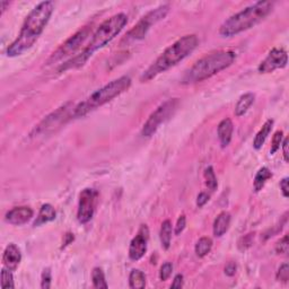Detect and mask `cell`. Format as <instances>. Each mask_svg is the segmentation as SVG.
Instances as JSON below:
<instances>
[{"label": "cell", "instance_id": "cell-9", "mask_svg": "<svg viewBox=\"0 0 289 289\" xmlns=\"http://www.w3.org/2000/svg\"><path fill=\"white\" fill-rule=\"evenodd\" d=\"M92 34V26H85L83 29L78 31L72 36H70L67 41L58 48L54 51L48 60H46V66H51L56 62H59L65 58L72 56L73 53H76L81 48V45L84 44L85 41L89 37V35Z\"/></svg>", "mask_w": 289, "mask_h": 289}, {"label": "cell", "instance_id": "cell-31", "mask_svg": "<svg viewBox=\"0 0 289 289\" xmlns=\"http://www.w3.org/2000/svg\"><path fill=\"white\" fill-rule=\"evenodd\" d=\"M172 272H173V264L171 262H165L159 270V278L162 281H166L172 276Z\"/></svg>", "mask_w": 289, "mask_h": 289}, {"label": "cell", "instance_id": "cell-8", "mask_svg": "<svg viewBox=\"0 0 289 289\" xmlns=\"http://www.w3.org/2000/svg\"><path fill=\"white\" fill-rule=\"evenodd\" d=\"M179 99H170L162 103L156 110L151 113L149 118L147 119L146 122L144 123L142 135L146 138H149L156 134L158 128L169 120L172 115L174 114L175 111L178 110L179 107Z\"/></svg>", "mask_w": 289, "mask_h": 289}, {"label": "cell", "instance_id": "cell-3", "mask_svg": "<svg viewBox=\"0 0 289 289\" xmlns=\"http://www.w3.org/2000/svg\"><path fill=\"white\" fill-rule=\"evenodd\" d=\"M198 44V36L194 34L185 35V36L179 38L177 42H174L173 44L170 45L153 62V65L149 66V68L144 70L143 75L140 76V81L142 83H147V81L154 79L155 77L161 75L162 72H165L166 70L177 66L179 62H181L189 54L192 53L197 49Z\"/></svg>", "mask_w": 289, "mask_h": 289}, {"label": "cell", "instance_id": "cell-39", "mask_svg": "<svg viewBox=\"0 0 289 289\" xmlns=\"http://www.w3.org/2000/svg\"><path fill=\"white\" fill-rule=\"evenodd\" d=\"M288 144H289V139H288V138H285V139L283 140V144H281V146H283V154H284V159H285V162H289Z\"/></svg>", "mask_w": 289, "mask_h": 289}, {"label": "cell", "instance_id": "cell-37", "mask_svg": "<svg viewBox=\"0 0 289 289\" xmlns=\"http://www.w3.org/2000/svg\"><path fill=\"white\" fill-rule=\"evenodd\" d=\"M183 285H184V277L181 273L175 276L173 283L171 285V288H182Z\"/></svg>", "mask_w": 289, "mask_h": 289}, {"label": "cell", "instance_id": "cell-20", "mask_svg": "<svg viewBox=\"0 0 289 289\" xmlns=\"http://www.w3.org/2000/svg\"><path fill=\"white\" fill-rule=\"evenodd\" d=\"M254 100L255 95L253 93H247L242 95L235 105V115L238 116V118L243 116L249 111V108H251V105L254 103Z\"/></svg>", "mask_w": 289, "mask_h": 289}, {"label": "cell", "instance_id": "cell-30", "mask_svg": "<svg viewBox=\"0 0 289 289\" xmlns=\"http://www.w3.org/2000/svg\"><path fill=\"white\" fill-rule=\"evenodd\" d=\"M51 280H52L51 270H50L49 268H46L43 270L42 276H41V288L49 289L50 287H51Z\"/></svg>", "mask_w": 289, "mask_h": 289}, {"label": "cell", "instance_id": "cell-41", "mask_svg": "<svg viewBox=\"0 0 289 289\" xmlns=\"http://www.w3.org/2000/svg\"><path fill=\"white\" fill-rule=\"evenodd\" d=\"M7 7H9V1H1L0 2V9H1V14L5 13Z\"/></svg>", "mask_w": 289, "mask_h": 289}, {"label": "cell", "instance_id": "cell-27", "mask_svg": "<svg viewBox=\"0 0 289 289\" xmlns=\"http://www.w3.org/2000/svg\"><path fill=\"white\" fill-rule=\"evenodd\" d=\"M1 287L3 289L15 288L13 271L8 270V269L6 268H3L1 270Z\"/></svg>", "mask_w": 289, "mask_h": 289}, {"label": "cell", "instance_id": "cell-25", "mask_svg": "<svg viewBox=\"0 0 289 289\" xmlns=\"http://www.w3.org/2000/svg\"><path fill=\"white\" fill-rule=\"evenodd\" d=\"M92 283L96 289H107L108 285L105 280V275L102 268L96 267L92 271Z\"/></svg>", "mask_w": 289, "mask_h": 289}, {"label": "cell", "instance_id": "cell-13", "mask_svg": "<svg viewBox=\"0 0 289 289\" xmlns=\"http://www.w3.org/2000/svg\"><path fill=\"white\" fill-rule=\"evenodd\" d=\"M148 240H149V229L147 225H142L137 235L131 240L130 247H129V257L132 261H139L146 254Z\"/></svg>", "mask_w": 289, "mask_h": 289}, {"label": "cell", "instance_id": "cell-33", "mask_svg": "<svg viewBox=\"0 0 289 289\" xmlns=\"http://www.w3.org/2000/svg\"><path fill=\"white\" fill-rule=\"evenodd\" d=\"M185 226H186V218L184 215H181L177 221V225H175V230H174L175 235H180V234L184 230Z\"/></svg>", "mask_w": 289, "mask_h": 289}, {"label": "cell", "instance_id": "cell-36", "mask_svg": "<svg viewBox=\"0 0 289 289\" xmlns=\"http://www.w3.org/2000/svg\"><path fill=\"white\" fill-rule=\"evenodd\" d=\"M288 181H289L288 178H284L280 181V190H281V193H283V196L285 198H288L289 197V185H288Z\"/></svg>", "mask_w": 289, "mask_h": 289}, {"label": "cell", "instance_id": "cell-18", "mask_svg": "<svg viewBox=\"0 0 289 289\" xmlns=\"http://www.w3.org/2000/svg\"><path fill=\"white\" fill-rule=\"evenodd\" d=\"M273 120L272 119H269L264 122V124L262 126V128L260 129L259 132L255 135L254 137V140H253V147L255 148L256 150H259L262 148V146L265 143V140H267L268 136L270 135V132L273 128Z\"/></svg>", "mask_w": 289, "mask_h": 289}, {"label": "cell", "instance_id": "cell-14", "mask_svg": "<svg viewBox=\"0 0 289 289\" xmlns=\"http://www.w3.org/2000/svg\"><path fill=\"white\" fill-rule=\"evenodd\" d=\"M33 210L30 207L22 206V207H15L8 213L6 214L5 220L10 225L14 226H21L29 222L33 218Z\"/></svg>", "mask_w": 289, "mask_h": 289}, {"label": "cell", "instance_id": "cell-7", "mask_svg": "<svg viewBox=\"0 0 289 289\" xmlns=\"http://www.w3.org/2000/svg\"><path fill=\"white\" fill-rule=\"evenodd\" d=\"M170 11V6L169 5H163L159 6L157 8L150 10L149 13L144 15V16L140 19V21L137 23V24L132 27V29L129 31L126 34V36L122 38L121 41V44L123 43H131L139 41L146 36L148 31H149L150 26L156 24V23L162 21L166 17V15L169 14Z\"/></svg>", "mask_w": 289, "mask_h": 289}, {"label": "cell", "instance_id": "cell-17", "mask_svg": "<svg viewBox=\"0 0 289 289\" xmlns=\"http://www.w3.org/2000/svg\"><path fill=\"white\" fill-rule=\"evenodd\" d=\"M230 219H232V217H230V214L227 212H222L218 215L214 221V235L216 237H221L224 235L229 228Z\"/></svg>", "mask_w": 289, "mask_h": 289}, {"label": "cell", "instance_id": "cell-29", "mask_svg": "<svg viewBox=\"0 0 289 289\" xmlns=\"http://www.w3.org/2000/svg\"><path fill=\"white\" fill-rule=\"evenodd\" d=\"M276 278L281 283H288L289 280V265L288 263H284L280 265V268L277 271Z\"/></svg>", "mask_w": 289, "mask_h": 289}, {"label": "cell", "instance_id": "cell-15", "mask_svg": "<svg viewBox=\"0 0 289 289\" xmlns=\"http://www.w3.org/2000/svg\"><path fill=\"white\" fill-rule=\"evenodd\" d=\"M21 261H22V253L17 245L14 243H10L7 245L2 254L3 267L8 269V270L15 271L18 268Z\"/></svg>", "mask_w": 289, "mask_h": 289}, {"label": "cell", "instance_id": "cell-24", "mask_svg": "<svg viewBox=\"0 0 289 289\" xmlns=\"http://www.w3.org/2000/svg\"><path fill=\"white\" fill-rule=\"evenodd\" d=\"M213 240L208 236L201 237L200 240L197 242L196 248H194V251H196V254L199 257H205L207 254H209L210 251L213 249Z\"/></svg>", "mask_w": 289, "mask_h": 289}, {"label": "cell", "instance_id": "cell-32", "mask_svg": "<svg viewBox=\"0 0 289 289\" xmlns=\"http://www.w3.org/2000/svg\"><path fill=\"white\" fill-rule=\"evenodd\" d=\"M289 250V242H288V235H285L281 240L276 244V252L278 254H285L286 255Z\"/></svg>", "mask_w": 289, "mask_h": 289}, {"label": "cell", "instance_id": "cell-28", "mask_svg": "<svg viewBox=\"0 0 289 289\" xmlns=\"http://www.w3.org/2000/svg\"><path fill=\"white\" fill-rule=\"evenodd\" d=\"M283 140H284V132L281 130L275 132V135H273L272 140H271V149H270L271 155L276 154L277 151L279 150L281 144H283Z\"/></svg>", "mask_w": 289, "mask_h": 289}, {"label": "cell", "instance_id": "cell-6", "mask_svg": "<svg viewBox=\"0 0 289 289\" xmlns=\"http://www.w3.org/2000/svg\"><path fill=\"white\" fill-rule=\"evenodd\" d=\"M130 86L131 78L129 76L119 77L118 79L110 81L108 84L103 86L102 88L94 92L92 95H89L83 102L73 107L72 118H83V116L87 115L89 112L96 110V108L108 103L113 99H115V97L120 96L121 94L128 91L130 88Z\"/></svg>", "mask_w": 289, "mask_h": 289}, {"label": "cell", "instance_id": "cell-34", "mask_svg": "<svg viewBox=\"0 0 289 289\" xmlns=\"http://www.w3.org/2000/svg\"><path fill=\"white\" fill-rule=\"evenodd\" d=\"M236 270H237V265L235 262H228L227 264L225 265V269H224L225 275L228 276V277L235 276Z\"/></svg>", "mask_w": 289, "mask_h": 289}, {"label": "cell", "instance_id": "cell-2", "mask_svg": "<svg viewBox=\"0 0 289 289\" xmlns=\"http://www.w3.org/2000/svg\"><path fill=\"white\" fill-rule=\"evenodd\" d=\"M127 23L128 17L123 13L115 14L112 17L108 18L107 21H104L102 24L97 27L95 33L93 34L91 41L88 42V44L86 45V48L83 51L79 54H76L72 59L66 61L64 65H61L59 69H58V72H64L66 70L83 67L89 58L93 56L94 52L104 48L113 38L118 36L121 31L123 30V27L127 25Z\"/></svg>", "mask_w": 289, "mask_h": 289}, {"label": "cell", "instance_id": "cell-21", "mask_svg": "<svg viewBox=\"0 0 289 289\" xmlns=\"http://www.w3.org/2000/svg\"><path fill=\"white\" fill-rule=\"evenodd\" d=\"M172 233H173V226H172L171 220H164L161 226V232H159V238H161V243L164 250H169L171 247Z\"/></svg>", "mask_w": 289, "mask_h": 289}, {"label": "cell", "instance_id": "cell-4", "mask_svg": "<svg viewBox=\"0 0 289 289\" xmlns=\"http://www.w3.org/2000/svg\"><path fill=\"white\" fill-rule=\"evenodd\" d=\"M273 2L257 1L234 14L222 23L219 34L222 37H232L259 24L271 13Z\"/></svg>", "mask_w": 289, "mask_h": 289}, {"label": "cell", "instance_id": "cell-35", "mask_svg": "<svg viewBox=\"0 0 289 289\" xmlns=\"http://www.w3.org/2000/svg\"><path fill=\"white\" fill-rule=\"evenodd\" d=\"M209 198L210 196L207 192H200L198 194V198H197V206L199 208H201V207H204L207 202L209 201Z\"/></svg>", "mask_w": 289, "mask_h": 289}, {"label": "cell", "instance_id": "cell-19", "mask_svg": "<svg viewBox=\"0 0 289 289\" xmlns=\"http://www.w3.org/2000/svg\"><path fill=\"white\" fill-rule=\"evenodd\" d=\"M57 217V213L54 210L53 207L50 204H45L41 207L40 212H38L36 220L34 221V226H40L43 224H46V222L53 221Z\"/></svg>", "mask_w": 289, "mask_h": 289}, {"label": "cell", "instance_id": "cell-1", "mask_svg": "<svg viewBox=\"0 0 289 289\" xmlns=\"http://www.w3.org/2000/svg\"><path fill=\"white\" fill-rule=\"evenodd\" d=\"M53 10L54 3L52 1H42L35 6L27 15L16 40L7 48V56L15 58L29 51L41 36L45 26L48 25Z\"/></svg>", "mask_w": 289, "mask_h": 289}, {"label": "cell", "instance_id": "cell-16", "mask_svg": "<svg viewBox=\"0 0 289 289\" xmlns=\"http://www.w3.org/2000/svg\"><path fill=\"white\" fill-rule=\"evenodd\" d=\"M234 132V124L232 120L226 118L221 120L217 127V135L218 139H219L220 146L222 148H226L232 142V137Z\"/></svg>", "mask_w": 289, "mask_h": 289}, {"label": "cell", "instance_id": "cell-22", "mask_svg": "<svg viewBox=\"0 0 289 289\" xmlns=\"http://www.w3.org/2000/svg\"><path fill=\"white\" fill-rule=\"evenodd\" d=\"M271 178H272V173L268 167H262V169L257 171V173L255 174L254 181H253V187H254L255 192H260V191L264 187L268 180Z\"/></svg>", "mask_w": 289, "mask_h": 289}, {"label": "cell", "instance_id": "cell-12", "mask_svg": "<svg viewBox=\"0 0 289 289\" xmlns=\"http://www.w3.org/2000/svg\"><path fill=\"white\" fill-rule=\"evenodd\" d=\"M288 64V54L284 49H272L265 59L261 62L259 68L260 73H270L277 69H283Z\"/></svg>", "mask_w": 289, "mask_h": 289}, {"label": "cell", "instance_id": "cell-23", "mask_svg": "<svg viewBox=\"0 0 289 289\" xmlns=\"http://www.w3.org/2000/svg\"><path fill=\"white\" fill-rule=\"evenodd\" d=\"M129 287L132 289H143L146 287V276L139 269H134L129 276Z\"/></svg>", "mask_w": 289, "mask_h": 289}, {"label": "cell", "instance_id": "cell-5", "mask_svg": "<svg viewBox=\"0 0 289 289\" xmlns=\"http://www.w3.org/2000/svg\"><path fill=\"white\" fill-rule=\"evenodd\" d=\"M236 60V53L229 50H221L199 59L192 67L184 73L182 84L190 85L204 81L216 73L222 72Z\"/></svg>", "mask_w": 289, "mask_h": 289}, {"label": "cell", "instance_id": "cell-26", "mask_svg": "<svg viewBox=\"0 0 289 289\" xmlns=\"http://www.w3.org/2000/svg\"><path fill=\"white\" fill-rule=\"evenodd\" d=\"M205 179H206V184L210 191L217 190L218 182H217V178H216V174H215L213 166H208L205 170Z\"/></svg>", "mask_w": 289, "mask_h": 289}, {"label": "cell", "instance_id": "cell-10", "mask_svg": "<svg viewBox=\"0 0 289 289\" xmlns=\"http://www.w3.org/2000/svg\"><path fill=\"white\" fill-rule=\"evenodd\" d=\"M97 196L96 191L91 187H86L80 192L77 210V219L80 224H87L92 220L96 209Z\"/></svg>", "mask_w": 289, "mask_h": 289}, {"label": "cell", "instance_id": "cell-40", "mask_svg": "<svg viewBox=\"0 0 289 289\" xmlns=\"http://www.w3.org/2000/svg\"><path fill=\"white\" fill-rule=\"evenodd\" d=\"M72 241H73V234H72V233L66 234V235H65V241H64V245H62L61 249H64V248L67 247V245H69L70 243H72Z\"/></svg>", "mask_w": 289, "mask_h": 289}, {"label": "cell", "instance_id": "cell-11", "mask_svg": "<svg viewBox=\"0 0 289 289\" xmlns=\"http://www.w3.org/2000/svg\"><path fill=\"white\" fill-rule=\"evenodd\" d=\"M70 105H72V103L66 104L64 107L58 108L57 111L51 113L49 116H46V118L35 128L34 136L44 134V132L50 130V129L59 127L61 123L65 122L66 119L72 118V114H69V112H72L73 108L70 107Z\"/></svg>", "mask_w": 289, "mask_h": 289}, {"label": "cell", "instance_id": "cell-38", "mask_svg": "<svg viewBox=\"0 0 289 289\" xmlns=\"http://www.w3.org/2000/svg\"><path fill=\"white\" fill-rule=\"evenodd\" d=\"M241 241H243V244H242V243L238 244V248L242 247L241 250H245V249H248L249 247H251V244H252V234H248V235L245 237H242Z\"/></svg>", "mask_w": 289, "mask_h": 289}]
</instances>
